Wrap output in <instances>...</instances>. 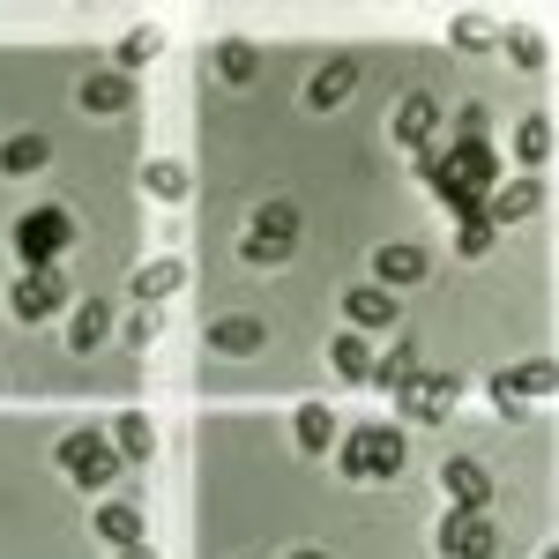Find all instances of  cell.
Here are the masks:
<instances>
[{
    "label": "cell",
    "instance_id": "cell-1",
    "mask_svg": "<svg viewBox=\"0 0 559 559\" xmlns=\"http://www.w3.org/2000/svg\"><path fill=\"white\" fill-rule=\"evenodd\" d=\"M492 179H500L492 150H448V157H432V150H426V187H432V202H440V210L455 216V224L485 210Z\"/></svg>",
    "mask_w": 559,
    "mask_h": 559
},
{
    "label": "cell",
    "instance_id": "cell-2",
    "mask_svg": "<svg viewBox=\"0 0 559 559\" xmlns=\"http://www.w3.org/2000/svg\"><path fill=\"white\" fill-rule=\"evenodd\" d=\"M411 463V440L395 426H350L344 432V477L350 485H395Z\"/></svg>",
    "mask_w": 559,
    "mask_h": 559
},
{
    "label": "cell",
    "instance_id": "cell-3",
    "mask_svg": "<svg viewBox=\"0 0 559 559\" xmlns=\"http://www.w3.org/2000/svg\"><path fill=\"white\" fill-rule=\"evenodd\" d=\"M8 239H15V261H23V269H60V254L75 247V216L45 202V210L15 216V231H8Z\"/></svg>",
    "mask_w": 559,
    "mask_h": 559
},
{
    "label": "cell",
    "instance_id": "cell-4",
    "mask_svg": "<svg viewBox=\"0 0 559 559\" xmlns=\"http://www.w3.org/2000/svg\"><path fill=\"white\" fill-rule=\"evenodd\" d=\"M52 463L75 477V485H90V492H97V485H112V477H120V448H112L97 426H75V432H60Z\"/></svg>",
    "mask_w": 559,
    "mask_h": 559
},
{
    "label": "cell",
    "instance_id": "cell-5",
    "mask_svg": "<svg viewBox=\"0 0 559 559\" xmlns=\"http://www.w3.org/2000/svg\"><path fill=\"white\" fill-rule=\"evenodd\" d=\"M455 403H463V381H455V373H418V381L395 388V411H403L411 426H440Z\"/></svg>",
    "mask_w": 559,
    "mask_h": 559
},
{
    "label": "cell",
    "instance_id": "cell-6",
    "mask_svg": "<svg viewBox=\"0 0 559 559\" xmlns=\"http://www.w3.org/2000/svg\"><path fill=\"white\" fill-rule=\"evenodd\" d=\"M8 306H15V321H52V313L68 306V276H60V269H23V276L8 284Z\"/></svg>",
    "mask_w": 559,
    "mask_h": 559
},
{
    "label": "cell",
    "instance_id": "cell-7",
    "mask_svg": "<svg viewBox=\"0 0 559 559\" xmlns=\"http://www.w3.org/2000/svg\"><path fill=\"white\" fill-rule=\"evenodd\" d=\"M432 545H440V559H492L500 552V537H492V522L485 515H440V530H432Z\"/></svg>",
    "mask_w": 559,
    "mask_h": 559
},
{
    "label": "cell",
    "instance_id": "cell-8",
    "mask_svg": "<svg viewBox=\"0 0 559 559\" xmlns=\"http://www.w3.org/2000/svg\"><path fill=\"white\" fill-rule=\"evenodd\" d=\"M440 492H448L455 515H485V500H492V471L471 463V455H448V463H440Z\"/></svg>",
    "mask_w": 559,
    "mask_h": 559
},
{
    "label": "cell",
    "instance_id": "cell-9",
    "mask_svg": "<svg viewBox=\"0 0 559 559\" xmlns=\"http://www.w3.org/2000/svg\"><path fill=\"white\" fill-rule=\"evenodd\" d=\"M545 210V179H492V194H485V224L500 231V224H522V216Z\"/></svg>",
    "mask_w": 559,
    "mask_h": 559
},
{
    "label": "cell",
    "instance_id": "cell-10",
    "mask_svg": "<svg viewBox=\"0 0 559 559\" xmlns=\"http://www.w3.org/2000/svg\"><path fill=\"white\" fill-rule=\"evenodd\" d=\"M426 247H411V239H395V247H373V276L366 284H381V292H411V284H426Z\"/></svg>",
    "mask_w": 559,
    "mask_h": 559
},
{
    "label": "cell",
    "instance_id": "cell-11",
    "mask_svg": "<svg viewBox=\"0 0 559 559\" xmlns=\"http://www.w3.org/2000/svg\"><path fill=\"white\" fill-rule=\"evenodd\" d=\"M75 105H83V112H105V120H120V112H134V75L97 68V75H83V83H75Z\"/></svg>",
    "mask_w": 559,
    "mask_h": 559
},
{
    "label": "cell",
    "instance_id": "cell-12",
    "mask_svg": "<svg viewBox=\"0 0 559 559\" xmlns=\"http://www.w3.org/2000/svg\"><path fill=\"white\" fill-rule=\"evenodd\" d=\"M210 350H224V358H254V350H269V321H261V313H216L210 321Z\"/></svg>",
    "mask_w": 559,
    "mask_h": 559
},
{
    "label": "cell",
    "instance_id": "cell-13",
    "mask_svg": "<svg viewBox=\"0 0 559 559\" xmlns=\"http://www.w3.org/2000/svg\"><path fill=\"white\" fill-rule=\"evenodd\" d=\"M134 306H165V299H179V292H187V261L179 254H157V261H142V269H134Z\"/></svg>",
    "mask_w": 559,
    "mask_h": 559
},
{
    "label": "cell",
    "instance_id": "cell-14",
    "mask_svg": "<svg viewBox=\"0 0 559 559\" xmlns=\"http://www.w3.org/2000/svg\"><path fill=\"white\" fill-rule=\"evenodd\" d=\"M388 128H395V142H403V150H418V157H426L432 128H440V105H432L426 90H411V97H403V105L388 112Z\"/></svg>",
    "mask_w": 559,
    "mask_h": 559
},
{
    "label": "cell",
    "instance_id": "cell-15",
    "mask_svg": "<svg viewBox=\"0 0 559 559\" xmlns=\"http://www.w3.org/2000/svg\"><path fill=\"white\" fill-rule=\"evenodd\" d=\"M350 90H358V68H350V60H321V68L306 75V105H313V112H336Z\"/></svg>",
    "mask_w": 559,
    "mask_h": 559
},
{
    "label": "cell",
    "instance_id": "cell-16",
    "mask_svg": "<svg viewBox=\"0 0 559 559\" xmlns=\"http://www.w3.org/2000/svg\"><path fill=\"white\" fill-rule=\"evenodd\" d=\"M344 313H350V336H358V329H395V292H381V284H350Z\"/></svg>",
    "mask_w": 559,
    "mask_h": 559
},
{
    "label": "cell",
    "instance_id": "cell-17",
    "mask_svg": "<svg viewBox=\"0 0 559 559\" xmlns=\"http://www.w3.org/2000/svg\"><path fill=\"white\" fill-rule=\"evenodd\" d=\"M105 336H112V306L105 299H83L75 313H68V350H75V358L105 350Z\"/></svg>",
    "mask_w": 559,
    "mask_h": 559
},
{
    "label": "cell",
    "instance_id": "cell-18",
    "mask_svg": "<svg viewBox=\"0 0 559 559\" xmlns=\"http://www.w3.org/2000/svg\"><path fill=\"white\" fill-rule=\"evenodd\" d=\"M45 165H52V142H45L38 128H23V134L0 142V173L8 179H31V173H45Z\"/></svg>",
    "mask_w": 559,
    "mask_h": 559
},
{
    "label": "cell",
    "instance_id": "cell-19",
    "mask_svg": "<svg viewBox=\"0 0 559 559\" xmlns=\"http://www.w3.org/2000/svg\"><path fill=\"white\" fill-rule=\"evenodd\" d=\"M247 231H254V239H269L276 254L292 261V247H299V210H292V202H261V210H254V224H247Z\"/></svg>",
    "mask_w": 559,
    "mask_h": 559
},
{
    "label": "cell",
    "instance_id": "cell-20",
    "mask_svg": "<svg viewBox=\"0 0 559 559\" xmlns=\"http://www.w3.org/2000/svg\"><path fill=\"white\" fill-rule=\"evenodd\" d=\"M105 440H112V448H120V463H150V455H157V426H150V418H142V411H120V418H112V432H105Z\"/></svg>",
    "mask_w": 559,
    "mask_h": 559
},
{
    "label": "cell",
    "instance_id": "cell-21",
    "mask_svg": "<svg viewBox=\"0 0 559 559\" xmlns=\"http://www.w3.org/2000/svg\"><path fill=\"white\" fill-rule=\"evenodd\" d=\"M97 537L120 545V552L142 545V508H134V500H97Z\"/></svg>",
    "mask_w": 559,
    "mask_h": 559
},
{
    "label": "cell",
    "instance_id": "cell-22",
    "mask_svg": "<svg viewBox=\"0 0 559 559\" xmlns=\"http://www.w3.org/2000/svg\"><path fill=\"white\" fill-rule=\"evenodd\" d=\"M292 432H299V448H306V455H321V448H336V411H329V403H299Z\"/></svg>",
    "mask_w": 559,
    "mask_h": 559
},
{
    "label": "cell",
    "instance_id": "cell-23",
    "mask_svg": "<svg viewBox=\"0 0 559 559\" xmlns=\"http://www.w3.org/2000/svg\"><path fill=\"white\" fill-rule=\"evenodd\" d=\"M216 75H224V83H254L261 75V45L254 38H224L216 45Z\"/></svg>",
    "mask_w": 559,
    "mask_h": 559
},
{
    "label": "cell",
    "instance_id": "cell-24",
    "mask_svg": "<svg viewBox=\"0 0 559 559\" xmlns=\"http://www.w3.org/2000/svg\"><path fill=\"white\" fill-rule=\"evenodd\" d=\"M366 381H373V388H388V395H395L403 381H418V344L403 336V344L388 350V358H373V373H366Z\"/></svg>",
    "mask_w": 559,
    "mask_h": 559
},
{
    "label": "cell",
    "instance_id": "cell-25",
    "mask_svg": "<svg viewBox=\"0 0 559 559\" xmlns=\"http://www.w3.org/2000/svg\"><path fill=\"white\" fill-rule=\"evenodd\" d=\"M515 150H522V165H530V179H537V165L552 157V120H545V112H530V120L515 128Z\"/></svg>",
    "mask_w": 559,
    "mask_h": 559
},
{
    "label": "cell",
    "instance_id": "cell-26",
    "mask_svg": "<svg viewBox=\"0 0 559 559\" xmlns=\"http://www.w3.org/2000/svg\"><path fill=\"white\" fill-rule=\"evenodd\" d=\"M500 52H508V60H515L522 75H537V68H545V52H552V45L537 38V31H500Z\"/></svg>",
    "mask_w": 559,
    "mask_h": 559
},
{
    "label": "cell",
    "instance_id": "cell-27",
    "mask_svg": "<svg viewBox=\"0 0 559 559\" xmlns=\"http://www.w3.org/2000/svg\"><path fill=\"white\" fill-rule=\"evenodd\" d=\"M142 187H150L157 202H187V165H179V157H157V165L142 173Z\"/></svg>",
    "mask_w": 559,
    "mask_h": 559
},
{
    "label": "cell",
    "instance_id": "cell-28",
    "mask_svg": "<svg viewBox=\"0 0 559 559\" xmlns=\"http://www.w3.org/2000/svg\"><path fill=\"white\" fill-rule=\"evenodd\" d=\"M329 366H336V373H344V381H366V373H373V350L358 344V336H336V344H329Z\"/></svg>",
    "mask_w": 559,
    "mask_h": 559
},
{
    "label": "cell",
    "instance_id": "cell-29",
    "mask_svg": "<svg viewBox=\"0 0 559 559\" xmlns=\"http://www.w3.org/2000/svg\"><path fill=\"white\" fill-rule=\"evenodd\" d=\"M157 52H165V31H157V23L128 31V38H120V75H128V68H142V60H157Z\"/></svg>",
    "mask_w": 559,
    "mask_h": 559
},
{
    "label": "cell",
    "instance_id": "cell-30",
    "mask_svg": "<svg viewBox=\"0 0 559 559\" xmlns=\"http://www.w3.org/2000/svg\"><path fill=\"white\" fill-rule=\"evenodd\" d=\"M485 142H492V112L485 105H463L455 112V150H485Z\"/></svg>",
    "mask_w": 559,
    "mask_h": 559
},
{
    "label": "cell",
    "instance_id": "cell-31",
    "mask_svg": "<svg viewBox=\"0 0 559 559\" xmlns=\"http://www.w3.org/2000/svg\"><path fill=\"white\" fill-rule=\"evenodd\" d=\"M508 373H515L522 395H552V381H559V373H552V358H522V366H508Z\"/></svg>",
    "mask_w": 559,
    "mask_h": 559
},
{
    "label": "cell",
    "instance_id": "cell-32",
    "mask_svg": "<svg viewBox=\"0 0 559 559\" xmlns=\"http://www.w3.org/2000/svg\"><path fill=\"white\" fill-rule=\"evenodd\" d=\"M448 38L463 45V52H485V45H500V31H492L485 15H455V31H448Z\"/></svg>",
    "mask_w": 559,
    "mask_h": 559
},
{
    "label": "cell",
    "instance_id": "cell-33",
    "mask_svg": "<svg viewBox=\"0 0 559 559\" xmlns=\"http://www.w3.org/2000/svg\"><path fill=\"white\" fill-rule=\"evenodd\" d=\"M455 247H463V254H492V247H500V231H492L485 216H463V224H455Z\"/></svg>",
    "mask_w": 559,
    "mask_h": 559
},
{
    "label": "cell",
    "instance_id": "cell-34",
    "mask_svg": "<svg viewBox=\"0 0 559 559\" xmlns=\"http://www.w3.org/2000/svg\"><path fill=\"white\" fill-rule=\"evenodd\" d=\"M157 329H165V306H134V313H128V344L134 350L157 344Z\"/></svg>",
    "mask_w": 559,
    "mask_h": 559
},
{
    "label": "cell",
    "instance_id": "cell-35",
    "mask_svg": "<svg viewBox=\"0 0 559 559\" xmlns=\"http://www.w3.org/2000/svg\"><path fill=\"white\" fill-rule=\"evenodd\" d=\"M492 411H500V418H522V411H530V395L515 388V373H492Z\"/></svg>",
    "mask_w": 559,
    "mask_h": 559
},
{
    "label": "cell",
    "instance_id": "cell-36",
    "mask_svg": "<svg viewBox=\"0 0 559 559\" xmlns=\"http://www.w3.org/2000/svg\"><path fill=\"white\" fill-rule=\"evenodd\" d=\"M112 559H157V545H128V552H112Z\"/></svg>",
    "mask_w": 559,
    "mask_h": 559
},
{
    "label": "cell",
    "instance_id": "cell-37",
    "mask_svg": "<svg viewBox=\"0 0 559 559\" xmlns=\"http://www.w3.org/2000/svg\"><path fill=\"white\" fill-rule=\"evenodd\" d=\"M292 559H336V552H321V545H306V552H292Z\"/></svg>",
    "mask_w": 559,
    "mask_h": 559
}]
</instances>
